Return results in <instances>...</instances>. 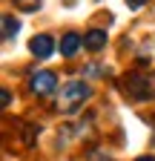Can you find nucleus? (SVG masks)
<instances>
[{
	"mask_svg": "<svg viewBox=\"0 0 155 161\" xmlns=\"http://www.w3.org/2000/svg\"><path fill=\"white\" fill-rule=\"evenodd\" d=\"M86 98H89V86L83 84V80H69V84L61 89V101H57V104H61L63 112H75Z\"/></svg>",
	"mask_w": 155,
	"mask_h": 161,
	"instance_id": "f257e3e1",
	"label": "nucleus"
},
{
	"mask_svg": "<svg viewBox=\"0 0 155 161\" xmlns=\"http://www.w3.org/2000/svg\"><path fill=\"white\" fill-rule=\"evenodd\" d=\"M124 92L132 98V101H144L155 92L152 86V78H144V75H126L124 78Z\"/></svg>",
	"mask_w": 155,
	"mask_h": 161,
	"instance_id": "f03ea898",
	"label": "nucleus"
},
{
	"mask_svg": "<svg viewBox=\"0 0 155 161\" xmlns=\"http://www.w3.org/2000/svg\"><path fill=\"white\" fill-rule=\"evenodd\" d=\"M55 86H57V75H55V72H35V75H32V92L49 95Z\"/></svg>",
	"mask_w": 155,
	"mask_h": 161,
	"instance_id": "7ed1b4c3",
	"label": "nucleus"
},
{
	"mask_svg": "<svg viewBox=\"0 0 155 161\" xmlns=\"http://www.w3.org/2000/svg\"><path fill=\"white\" fill-rule=\"evenodd\" d=\"M29 49H32L35 58H49V55L55 52V40H52L49 35H37V37H32Z\"/></svg>",
	"mask_w": 155,
	"mask_h": 161,
	"instance_id": "20e7f679",
	"label": "nucleus"
},
{
	"mask_svg": "<svg viewBox=\"0 0 155 161\" xmlns=\"http://www.w3.org/2000/svg\"><path fill=\"white\" fill-rule=\"evenodd\" d=\"M83 46H86L89 52H98L101 46H106V32H104V29H89V32L83 35Z\"/></svg>",
	"mask_w": 155,
	"mask_h": 161,
	"instance_id": "39448f33",
	"label": "nucleus"
},
{
	"mask_svg": "<svg viewBox=\"0 0 155 161\" xmlns=\"http://www.w3.org/2000/svg\"><path fill=\"white\" fill-rule=\"evenodd\" d=\"M81 43H83V37H81V35H75V32L63 35V40H61V55L72 58V55H75L78 49H81Z\"/></svg>",
	"mask_w": 155,
	"mask_h": 161,
	"instance_id": "423d86ee",
	"label": "nucleus"
},
{
	"mask_svg": "<svg viewBox=\"0 0 155 161\" xmlns=\"http://www.w3.org/2000/svg\"><path fill=\"white\" fill-rule=\"evenodd\" d=\"M17 29H20V23H17L12 14H6V17H3V35H6V37H14Z\"/></svg>",
	"mask_w": 155,
	"mask_h": 161,
	"instance_id": "0eeeda50",
	"label": "nucleus"
},
{
	"mask_svg": "<svg viewBox=\"0 0 155 161\" xmlns=\"http://www.w3.org/2000/svg\"><path fill=\"white\" fill-rule=\"evenodd\" d=\"M14 6L20 12H37L40 9V0H14Z\"/></svg>",
	"mask_w": 155,
	"mask_h": 161,
	"instance_id": "6e6552de",
	"label": "nucleus"
},
{
	"mask_svg": "<svg viewBox=\"0 0 155 161\" xmlns=\"http://www.w3.org/2000/svg\"><path fill=\"white\" fill-rule=\"evenodd\" d=\"M144 3H147V0H126V6H129V9H141Z\"/></svg>",
	"mask_w": 155,
	"mask_h": 161,
	"instance_id": "1a4fd4ad",
	"label": "nucleus"
},
{
	"mask_svg": "<svg viewBox=\"0 0 155 161\" xmlns=\"http://www.w3.org/2000/svg\"><path fill=\"white\" fill-rule=\"evenodd\" d=\"M135 161H155L152 155H141V158H135Z\"/></svg>",
	"mask_w": 155,
	"mask_h": 161,
	"instance_id": "9d476101",
	"label": "nucleus"
}]
</instances>
